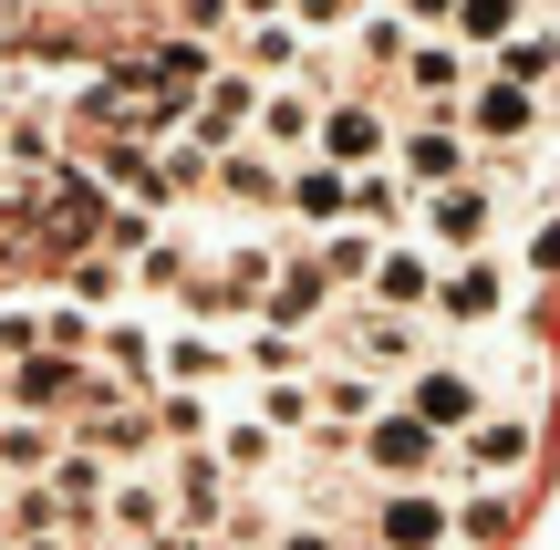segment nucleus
Wrapping results in <instances>:
<instances>
[{"instance_id":"nucleus-16","label":"nucleus","mask_w":560,"mask_h":550,"mask_svg":"<svg viewBox=\"0 0 560 550\" xmlns=\"http://www.w3.org/2000/svg\"><path fill=\"white\" fill-rule=\"evenodd\" d=\"M249 145L280 156V166H301L322 145V94H312V83H260V125H249Z\"/></svg>"},{"instance_id":"nucleus-5","label":"nucleus","mask_w":560,"mask_h":550,"mask_svg":"<svg viewBox=\"0 0 560 550\" xmlns=\"http://www.w3.org/2000/svg\"><path fill=\"white\" fill-rule=\"evenodd\" d=\"M229 385H249V374H240V332L177 323L156 343V395H229Z\"/></svg>"},{"instance_id":"nucleus-9","label":"nucleus","mask_w":560,"mask_h":550,"mask_svg":"<svg viewBox=\"0 0 560 550\" xmlns=\"http://www.w3.org/2000/svg\"><path fill=\"white\" fill-rule=\"evenodd\" d=\"M395 177L416 187V198H436V187L478 177V145H467V125H457V115H416V125H395Z\"/></svg>"},{"instance_id":"nucleus-34","label":"nucleus","mask_w":560,"mask_h":550,"mask_svg":"<svg viewBox=\"0 0 560 550\" xmlns=\"http://www.w3.org/2000/svg\"><path fill=\"white\" fill-rule=\"evenodd\" d=\"M363 550H384V540H363Z\"/></svg>"},{"instance_id":"nucleus-4","label":"nucleus","mask_w":560,"mask_h":550,"mask_svg":"<svg viewBox=\"0 0 560 550\" xmlns=\"http://www.w3.org/2000/svg\"><path fill=\"white\" fill-rule=\"evenodd\" d=\"M540 115H550V94H529V83H509V73H478L467 104H457L478 156H529V145H540Z\"/></svg>"},{"instance_id":"nucleus-23","label":"nucleus","mask_w":560,"mask_h":550,"mask_svg":"<svg viewBox=\"0 0 560 550\" xmlns=\"http://www.w3.org/2000/svg\"><path fill=\"white\" fill-rule=\"evenodd\" d=\"M208 187H219L229 208H280L291 166H280V156H260V145H229V156H219V177H208Z\"/></svg>"},{"instance_id":"nucleus-7","label":"nucleus","mask_w":560,"mask_h":550,"mask_svg":"<svg viewBox=\"0 0 560 550\" xmlns=\"http://www.w3.org/2000/svg\"><path fill=\"white\" fill-rule=\"evenodd\" d=\"M509 302H520V270H509L499 249H467V260H446V281H436V323L446 332L509 323Z\"/></svg>"},{"instance_id":"nucleus-2","label":"nucleus","mask_w":560,"mask_h":550,"mask_svg":"<svg viewBox=\"0 0 560 550\" xmlns=\"http://www.w3.org/2000/svg\"><path fill=\"white\" fill-rule=\"evenodd\" d=\"M342 364H363L374 385H405L416 364H436V323H425V312H374V302H353V312H342Z\"/></svg>"},{"instance_id":"nucleus-21","label":"nucleus","mask_w":560,"mask_h":550,"mask_svg":"<svg viewBox=\"0 0 560 550\" xmlns=\"http://www.w3.org/2000/svg\"><path fill=\"white\" fill-rule=\"evenodd\" d=\"M240 406L260 416L270 436H322V385H312V374H270V385H240Z\"/></svg>"},{"instance_id":"nucleus-17","label":"nucleus","mask_w":560,"mask_h":550,"mask_svg":"<svg viewBox=\"0 0 560 550\" xmlns=\"http://www.w3.org/2000/svg\"><path fill=\"white\" fill-rule=\"evenodd\" d=\"M374 540H384V550H446V540H457L446 489H384V499H374Z\"/></svg>"},{"instance_id":"nucleus-26","label":"nucleus","mask_w":560,"mask_h":550,"mask_svg":"<svg viewBox=\"0 0 560 550\" xmlns=\"http://www.w3.org/2000/svg\"><path fill=\"white\" fill-rule=\"evenodd\" d=\"M353 62H374V73H405V52H416V21L395 11V0H374V11L353 21V42H342Z\"/></svg>"},{"instance_id":"nucleus-11","label":"nucleus","mask_w":560,"mask_h":550,"mask_svg":"<svg viewBox=\"0 0 560 550\" xmlns=\"http://www.w3.org/2000/svg\"><path fill=\"white\" fill-rule=\"evenodd\" d=\"M166 489H177V530H229V510L249 499L219 447H166Z\"/></svg>"},{"instance_id":"nucleus-28","label":"nucleus","mask_w":560,"mask_h":550,"mask_svg":"<svg viewBox=\"0 0 560 550\" xmlns=\"http://www.w3.org/2000/svg\"><path fill=\"white\" fill-rule=\"evenodd\" d=\"M363 11H374V0H291V21H301L312 42H353V21H363Z\"/></svg>"},{"instance_id":"nucleus-25","label":"nucleus","mask_w":560,"mask_h":550,"mask_svg":"<svg viewBox=\"0 0 560 550\" xmlns=\"http://www.w3.org/2000/svg\"><path fill=\"white\" fill-rule=\"evenodd\" d=\"M529 21H540V0H457V21H446V32H457L467 52L488 62V52H499L509 32H529Z\"/></svg>"},{"instance_id":"nucleus-8","label":"nucleus","mask_w":560,"mask_h":550,"mask_svg":"<svg viewBox=\"0 0 560 550\" xmlns=\"http://www.w3.org/2000/svg\"><path fill=\"white\" fill-rule=\"evenodd\" d=\"M249 125H260V73L219 62V73L198 83V104H187V125H177V136L198 145V156H229V145H249Z\"/></svg>"},{"instance_id":"nucleus-1","label":"nucleus","mask_w":560,"mask_h":550,"mask_svg":"<svg viewBox=\"0 0 560 550\" xmlns=\"http://www.w3.org/2000/svg\"><path fill=\"white\" fill-rule=\"evenodd\" d=\"M499 229H509V198H499V177H488V156H478V177H457V187H436V198H416V239L436 249V260L499 249Z\"/></svg>"},{"instance_id":"nucleus-13","label":"nucleus","mask_w":560,"mask_h":550,"mask_svg":"<svg viewBox=\"0 0 560 550\" xmlns=\"http://www.w3.org/2000/svg\"><path fill=\"white\" fill-rule=\"evenodd\" d=\"M332 270L312 260V249H280V270H270V291H260V323L270 332H301V343H312V323H332Z\"/></svg>"},{"instance_id":"nucleus-19","label":"nucleus","mask_w":560,"mask_h":550,"mask_svg":"<svg viewBox=\"0 0 560 550\" xmlns=\"http://www.w3.org/2000/svg\"><path fill=\"white\" fill-rule=\"evenodd\" d=\"M280 208H291L301 229H353V177H342V166H322V156H301L291 166V187H280Z\"/></svg>"},{"instance_id":"nucleus-20","label":"nucleus","mask_w":560,"mask_h":550,"mask_svg":"<svg viewBox=\"0 0 560 550\" xmlns=\"http://www.w3.org/2000/svg\"><path fill=\"white\" fill-rule=\"evenodd\" d=\"M312 52H322V42L301 32L291 11H280V21H240V73H260V83H301Z\"/></svg>"},{"instance_id":"nucleus-15","label":"nucleus","mask_w":560,"mask_h":550,"mask_svg":"<svg viewBox=\"0 0 560 550\" xmlns=\"http://www.w3.org/2000/svg\"><path fill=\"white\" fill-rule=\"evenodd\" d=\"M312 156L342 166V177H363V166H395V125H384L363 94H332V104H322V145H312Z\"/></svg>"},{"instance_id":"nucleus-27","label":"nucleus","mask_w":560,"mask_h":550,"mask_svg":"<svg viewBox=\"0 0 560 550\" xmlns=\"http://www.w3.org/2000/svg\"><path fill=\"white\" fill-rule=\"evenodd\" d=\"M374 249H384V229H322V239H312V260L332 270V291H363V270H374Z\"/></svg>"},{"instance_id":"nucleus-14","label":"nucleus","mask_w":560,"mask_h":550,"mask_svg":"<svg viewBox=\"0 0 560 550\" xmlns=\"http://www.w3.org/2000/svg\"><path fill=\"white\" fill-rule=\"evenodd\" d=\"M478 73H488V62L467 52L457 32H416V52H405V73H395V83H405V94L425 104V115H457V104H467V83H478Z\"/></svg>"},{"instance_id":"nucleus-32","label":"nucleus","mask_w":560,"mask_h":550,"mask_svg":"<svg viewBox=\"0 0 560 550\" xmlns=\"http://www.w3.org/2000/svg\"><path fill=\"white\" fill-rule=\"evenodd\" d=\"M405 21H416V32H446V21H457V0H395Z\"/></svg>"},{"instance_id":"nucleus-22","label":"nucleus","mask_w":560,"mask_h":550,"mask_svg":"<svg viewBox=\"0 0 560 550\" xmlns=\"http://www.w3.org/2000/svg\"><path fill=\"white\" fill-rule=\"evenodd\" d=\"M488 73L529 83V94H560V21H529V32H509L499 52H488Z\"/></svg>"},{"instance_id":"nucleus-29","label":"nucleus","mask_w":560,"mask_h":550,"mask_svg":"<svg viewBox=\"0 0 560 550\" xmlns=\"http://www.w3.org/2000/svg\"><path fill=\"white\" fill-rule=\"evenodd\" d=\"M499 519H509V499H499V489H478V499L457 510V530H467V540H499Z\"/></svg>"},{"instance_id":"nucleus-3","label":"nucleus","mask_w":560,"mask_h":550,"mask_svg":"<svg viewBox=\"0 0 560 550\" xmlns=\"http://www.w3.org/2000/svg\"><path fill=\"white\" fill-rule=\"evenodd\" d=\"M353 457H363V468L384 478V489H436V478L457 468V457H446V436L425 426V416H405V406H384L374 426L353 436Z\"/></svg>"},{"instance_id":"nucleus-24","label":"nucleus","mask_w":560,"mask_h":550,"mask_svg":"<svg viewBox=\"0 0 560 550\" xmlns=\"http://www.w3.org/2000/svg\"><path fill=\"white\" fill-rule=\"evenodd\" d=\"M52 457H62V426H42V416H0V489L52 478Z\"/></svg>"},{"instance_id":"nucleus-10","label":"nucleus","mask_w":560,"mask_h":550,"mask_svg":"<svg viewBox=\"0 0 560 550\" xmlns=\"http://www.w3.org/2000/svg\"><path fill=\"white\" fill-rule=\"evenodd\" d=\"M104 540H125V550L177 540V489H166V468H115V489H104Z\"/></svg>"},{"instance_id":"nucleus-30","label":"nucleus","mask_w":560,"mask_h":550,"mask_svg":"<svg viewBox=\"0 0 560 550\" xmlns=\"http://www.w3.org/2000/svg\"><path fill=\"white\" fill-rule=\"evenodd\" d=\"M270 550H353V540H342V530H322V519H291Z\"/></svg>"},{"instance_id":"nucleus-33","label":"nucleus","mask_w":560,"mask_h":550,"mask_svg":"<svg viewBox=\"0 0 560 550\" xmlns=\"http://www.w3.org/2000/svg\"><path fill=\"white\" fill-rule=\"evenodd\" d=\"M529 270H560V219H540V229H529Z\"/></svg>"},{"instance_id":"nucleus-31","label":"nucleus","mask_w":560,"mask_h":550,"mask_svg":"<svg viewBox=\"0 0 560 550\" xmlns=\"http://www.w3.org/2000/svg\"><path fill=\"white\" fill-rule=\"evenodd\" d=\"M187 32H198V42L208 32H240V0H187Z\"/></svg>"},{"instance_id":"nucleus-12","label":"nucleus","mask_w":560,"mask_h":550,"mask_svg":"<svg viewBox=\"0 0 560 550\" xmlns=\"http://www.w3.org/2000/svg\"><path fill=\"white\" fill-rule=\"evenodd\" d=\"M395 406H405V416H425V426H436L446 447H457V436L488 416V385H478L467 364H416V374L395 385Z\"/></svg>"},{"instance_id":"nucleus-6","label":"nucleus","mask_w":560,"mask_h":550,"mask_svg":"<svg viewBox=\"0 0 560 550\" xmlns=\"http://www.w3.org/2000/svg\"><path fill=\"white\" fill-rule=\"evenodd\" d=\"M436 281H446V260L416 239V229H395V239L374 249V270H363L353 302H374V312H425V323H436Z\"/></svg>"},{"instance_id":"nucleus-18","label":"nucleus","mask_w":560,"mask_h":550,"mask_svg":"<svg viewBox=\"0 0 560 550\" xmlns=\"http://www.w3.org/2000/svg\"><path fill=\"white\" fill-rule=\"evenodd\" d=\"M446 457H457L446 478H478V489H499V478H520V457H529V426H520L509 406H488V416H478V426H467Z\"/></svg>"}]
</instances>
